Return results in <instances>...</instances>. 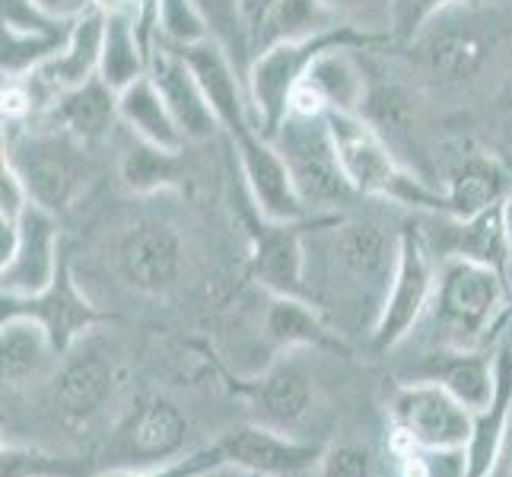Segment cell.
I'll list each match as a JSON object with an SVG mask.
<instances>
[{
	"label": "cell",
	"mask_w": 512,
	"mask_h": 477,
	"mask_svg": "<svg viewBox=\"0 0 512 477\" xmlns=\"http://www.w3.org/2000/svg\"><path fill=\"white\" fill-rule=\"evenodd\" d=\"M379 42H388V39L385 35H373V32L347 26V29H334L325 35H312V39H303V42L274 45L268 51H261V55H255L249 70H245V86H249L255 128L264 137H274L280 121L287 118L290 96L296 90V83L306 77L312 61L319 55H325L328 48H334V45L369 48V45H379Z\"/></svg>",
	"instance_id": "3"
},
{
	"label": "cell",
	"mask_w": 512,
	"mask_h": 477,
	"mask_svg": "<svg viewBox=\"0 0 512 477\" xmlns=\"http://www.w3.org/2000/svg\"><path fill=\"white\" fill-rule=\"evenodd\" d=\"M223 449L226 465H236L255 477H296L322 462L325 449L315 443L290 436L287 430L252 423L239 427L217 443Z\"/></svg>",
	"instance_id": "13"
},
{
	"label": "cell",
	"mask_w": 512,
	"mask_h": 477,
	"mask_svg": "<svg viewBox=\"0 0 512 477\" xmlns=\"http://www.w3.org/2000/svg\"><path fill=\"white\" fill-rule=\"evenodd\" d=\"M29 207H32V198H29L23 175L4 159V163H0V220H20Z\"/></svg>",
	"instance_id": "41"
},
{
	"label": "cell",
	"mask_w": 512,
	"mask_h": 477,
	"mask_svg": "<svg viewBox=\"0 0 512 477\" xmlns=\"http://www.w3.org/2000/svg\"><path fill=\"white\" fill-rule=\"evenodd\" d=\"M185 61L191 64L194 77L204 86V93L217 112L220 128L233 140L236 134L255 128L252 118V102H249V86H245V70L236 64V58L217 42L204 39L198 45L179 48Z\"/></svg>",
	"instance_id": "17"
},
{
	"label": "cell",
	"mask_w": 512,
	"mask_h": 477,
	"mask_svg": "<svg viewBox=\"0 0 512 477\" xmlns=\"http://www.w3.org/2000/svg\"><path fill=\"white\" fill-rule=\"evenodd\" d=\"M506 284H509V303H512V261L506 264Z\"/></svg>",
	"instance_id": "45"
},
{
	"label": "cell",
	"mask_w": 512,
	"mask_h": 477,
	"mask_svg": "<svg viewBox=\"0 0 512 477\" xmlns=\"http://www.w3.org/2000/svg\"><path fill=\"white\" fill-rule=\"evenodd\" d=\"M156 39L172 48H188L214 35L198 0H156Z\"/></svg>",
	"instance_id": "34"
},
{
	"label": "cell",
	"mask_w": 512,
	"mask_h": 477,
	"mask_svg": "<svg viewBox=\"0 0 512 477\" xmlns=\"http://www.w3.org/2000/svg\"><path fill=\"white\" fill-rule=\"evenodd\" d=\"M147 74L153 77L156 86H160L175 125H179L188 144H201V140H210L217 131H223L214 105H210V99L204 93V86L198 83V77H194L191 64L185 61L179 48L156 39L150 48Z\"/></svg>",
	"instance_id": "15"
},
{
	"label": "cell",
	"mask_w": 512,
	"mask_h": 477,
	"mask_svg": "<svg viewBox=\"0 0 512 477\" xmlns=\"http://www.w3.org/2000/svg\"><path fill=\"white\" fill-rule=\"evenodd\" d=\"M32 4L45 20L61 23V26H74L83 16L99 10V0H32Z\"/></svg>",
	"instance_id": "42"
},
{
	"label": "cell",
	"mask_w": 512,
	"mask_h": 477,
	"mask_svg": "<svg viewBox=\"0 0 512 477\" xmlns=\"http://www.w3.org/2000/svg\"><path fill=\"white\" fill-rule=\"evenodd\" d=\"M388 414L398 436L430 449H465L474 433V411L433 379L398 385Z\"/></svg>",
	"instance_id": "8"
},
{
	"label": "cell",
	"mask_w": 512,
	"mask_h": 477,
	"mask_svg": "<svg viewBox=\"0 0 512 477\" xmlns=\"http://www.w3.org/2000/svg\"><path fill=\"white\" fill-rule=\"evenodd\" d=\"M319 474L322 477H373V455L357 443L328 446L319 462Z\"/></svg>",
	"instance_id": "40"
},
{
	"label": "cell",
	"mask_w": 512,
	"mask_h": 477,
	"mask_svg": "<svg viewBox=\"0 0 512 477\" xmlns=\"http://www.w3.org/2000/svg\"><path fill=\"white\" fill-rule=\"evenodd\" d=\"M328 4L347 26H357L363 32L385 35V39H388L392 0H328ZM388 42H392V39H388Z\"/></svg>",
	"instance_id": "39"
},
{
	"label": "cell",
	"mask_w": 512,
	"mask_h": 477,
	"mask_svg": "<svg viewBox=\"0 0 512 477\" xmlns=\"http://www.w3.org/2000/svg\"><path fill=\"white\" fill-rule=\"evenodd\" d=\"M223 449L214 443L207 449H198V452H188L182 458H175V462H166V465H150V468H115V471H105L99 477H194L207 468H217L223 465Z\"/></svg>",
	"instance_id": "38"
},
{
	"label": "cell",
	"mask_w": 512,
	"mask_h": 477,
	"mask_svg": "<svg viewBox=\"0 0 512 477\" xmlns=\"http://www.w3.org/2000/svg\"><path fill=\"white\" fill-rule=\"evenodd\" d=\"M509 188L512 166L497 163L493 156H468L443 188V217L474 220L487 210H497L503 207Z\"/></svg>",
	"instance_id": "22"
},
{
	"label": "cell",
	"mask_w": 512,
	"mask_h": 477,
	"mask_svg": "<svg viewBox=\"0 0 512 477\" xmlns=\"http://www.w3.org/2000/svg\"><path fill=\"white\" fill-rule=\"evenodd\" d=\"M245 23H249L252 58L274 45L347 29L328 0H245Z\"/></svg>",
	"instance_id": "18"
},
{
	"label": "cell",
	"mask_w": 512,
	"mask_h": 477,
	"mask_svg": "<svg viewBox=\"0 0 512 477\" xmlns=\"http://www.w3.org/2000/svg\"><path fill=\"white\" fill-rule=\"evenodd\" d=\"M436 277L439 271L433 268V252H430L427 236H423L417 226H404L392 287H388L382 312L376 318L373 331H369V341H373L379 353L392 350L401 341L411 338V331L420 325V318L433 306Z\"/></svg>",
	"instance_id": "7"
},
{
	"label": "cell",
	"mask_w": 512,
	"mask_h": 477,
	"mask_svg": "<svg viewBox=\"0 0 512 477\" xmlns=\"http://www.w3.org/2000/svg\"><path fill=\"white\" fill-rule=\"evenodd\" d=\"M210 35L236 58L242 70L252 64V45H249V23H245V0H198Z\"/></svg>",
	"instance_id": "35"
},
{
	"label": "cell",
	"mask_w": 512,
	"mask_h": 477,
	"mask_svg": "<svg viewBox=\"0 0 512 477\" xmlns=\"http://www.w3.org/2000/svg\"><path fill=\"white\" fill-rule=\"evenodd\" d=\"M179 153L182 150H163L134 137V144L121 156V182L134 194H156L182 185L185 169Z\"/></svg>",
	"instance_id": "30"
},
{
	"label": "cell",
	"mask_w": 512,
	"mask_h": 477,
	"mask_svg": "<svg viewBox=\"0 0 512 477\" xmlns=\"http://www.w3.org/2000/svg\"><path fill=\"white\" fill-rule=\"evenodd\" d=\"M252 242V277L268 296H299L309 299V277H306V226L303 223H277L261 217L252 204V217L245 220Z\"/></svg>",
	"instance_id": "11"
},
{
	"label": "cell",
	"mask_w": 512,
	"mask_h": 477,
	"mask_svg": "<svg viewBox=\"0 0 512 477\" xmlns=\"http://www.w3.org/2000/svg\"><path fill=\"white\" fill-rule=\"evenodd\" d=\"M229 144L236 150L242 185L249 191V201L255 204L261 217L277 220V223L309 220V210L296 191L293 172L271 137H264L258 128H249L236 134Z\"/></svg>",
	"instance_id": "9"
},
{
	"label": "cell",
	"mask_w": 512,
	"mask_h": 477,
	"mask_svg": "<svg viewBox=\"0 0 512 477\" xmlns=\"http://www.w3.org/2000/svg\"><path fill=\"white\" fill-rule=\"evenodd\" d=\"M493 363H497V388H493V401L487 408L474 414V433L465 446V477H490L506 449V436L512 427V334L493 353Z\"/></svg>",
	"instance_id": "19"
},
{
	"label": "cell",
	"mask_w": 512,
	"mask_h": 477,
	"mask_svg": "<svg viewBox=\"0 0 512 477\" xmlns=\"http://www.w3.org/2000/svg\"><path fill=\"white\" fill-rule=\"evenodd\" d=\"M0 477H86V468L42 449L4 443V449H0Z\"/></svg>",
	"instance_id": "37"
},
{
	"label": "cell",
	"mask_w": 512,
	"mask_h": 477,
	"mask_svg": "<svg viewBox=\"0 0 512 477\" xmlns=\"http://www.w3.org/2000/svg\"><path fill=\"white\" fill-rule=\"evenodd\" d=\"M465 4H484V0H392V16H388V39L408 45L420 39L436 16H443Z\"/></svg>",
	"instance_id": "36"
},
{
	"label": "cell",
	"mask_w": 512,
	"mask_h": 477,
	"mask_svg": "<svg viewBox=\"0 0 512 477\" xmlns=\"http://www.w3.org/2000/svg\"><path fill=\"white\" fill-rule=\"evenodd\" d=\"M401 255V229L379 220L315 217L306 226V277L322 280L338 299L382 312Z\"/></svg>",
	"instance_id": "1"
},
{
	"label": "cell",
	"mask_w": 512,
	"mask_h": 477,
	"mask_svg": "<svg viewBox=\"0 0 512 477\" xmlns=\"http://www.w3.org/2000/svg\"><path fill=\"white\" fill-rule=\"evenodd\" d=\"M115 395V366L102 353L70 360L55 379V408L70 427H86Z\"/></svg>",
	"instance_id": "20"
},
{
	"label": "cell",
	"mask_w": 512,
	"mask_h": 477,
	"mask_svg": "<svg viewBox=\"0 0 512 477\" xmlns=\"http://www.w3.org/2000/svg\"><path fill=\"white\" fill-rule=\"evenodd\" d=\"M325 121L334 150H338L341 169L360 198L392 201L401 207H423L443 214V191L430 188L411 169H404L392 144L360 112H328Z\"/></svg>",
	"instance_id": "2"
},
{
	"label": "cell",
	"mask_w": 512,
	"mask_h": 477,
	"mask_svg": "<svg viewBox=\"0 0 512 477\" xmlns=\"http://www.w3.org/2000/svg\"><path fill=\"white\" fill-rule=\"evenodd\" d=\"M503 229H506V242H509V252H512V188L503 201Z\"/></svg>",
	"instance_id": "44"
},
{
	"label": "cell",
	"mask_w": 512,
	"mask_h": 477,
	"mask_svg": "<svg viewBox=\"0 0 512 477\" xmlns=\"http://www.w3.org/2000/svg\"><path fill=\"white\" fill-rule=\"evenodd\" d=\"M357 51H363V48L334 45L325 51V55L315 58L312 67L306 70V77L299 80V83H309L312 90L322 96L328 112H360L363 109L366 93H369V80H366L363 64L357 61Z\"/></svg>",
	"instance_id": "27"
},
{
	"label": "cell",
	"mask_w": 512,
	"mask_h": 477,
	"mask_svg": "<svg viewBox=\"0 0 512 477\" xmlns=\"http://www.w3.org/2000/svg\"><path fill=\"white\" fill-rule=\"evenodd\" d=\"M115 268L131 290L163 296L179 284L185 268L182 236L163 220H137L115 245Z\"/></svg>",
	"instance_id": "10"
},
{
	"label": "cell",
	"mask_w": 512,
	"mask_h": 477,
	"mask_svg": "<svg viewBox=\"0 0 512 477\" xmlns=\"http://www.w3.org/2000/svg\"><path fill=\"white\" fill-rule=\"evenodd\" d=\"M264 338L280 350L315 347V350H344L338 331H331L325 315L312 299L271 296L264 309Z\"/></svg>",
	"instance_id": "25"
},
{
	"label": "cell",
	"mask_w": 512,
	"mask_h": 477,
	"mask_svg": "<svg viewBox=\"0 0 512 477\" xmlns=\"http://www.w3.org/2000/svg\"><path fill=\"white\" fill-rule=\"evenodd\" d=\"M392 455L398 477H465L468 455L465 449H430L392 433Z\"/></svg>",
	"instance_id": "32"
},
{
	"label": "cell",
	"mask_w": 512,
	"mask_h": 477,
	"mask_svg": "<svg viewBox=\"0 0 512 477\" xmlns=\"http://www.w3.org/2000/svg\"><path fill=\"white\" fill-rule=\"evenodd\" d=\"M67 29H10L4 26V77H26L67 42Z\"/></svg>",
	"instance_id": "33"
},
{
	"label": "cell",
	"mask_w": 512,
	"mask_h": 477,
	"mask_svg": "<svg viewBox=\"0 0 512 477\" xmlns=\"http://www.w3.org/2000/svg\"><path fill=\"white\" fill-rule=\"evenodd\" d=\"M452 392L458 401L471 408L474 414H481L487 404L493 401V388H497V363L487 353L474 347H452L443 353H433L430 360V376Z\"/></svg>",
	"instance_id": "28"
},
{
	"label": "cell",
	"mask_w": 512,
	"mask_h": 477,
	"mask_svg": "<svg viewBox=\"0 0 512 477\" xmlns=\"http://www.w3.org/2000/svg\"><path fill=\"white\" fill-rule=\"evenodd\" d=\"M48 112L55 118V125L70 137H77L80 144H99L121 121L118 93L102 77L86 80L77 90L58 96V102Z\"/></svg>",
	"instance_id": "23"
},
{
	"label": "cell",
	"mask_w": 512,
	"mask_h": 477,
	"mask_svg": "<svg viewBox=\"0 0 512 477\" xmlns=\"http://www.w3.org/2000/svg\"><path fill=\"white\" fill-rule=\"evenodd\" d=\"M484 55H487V45L474 29H443L430 35V45H427L430 70L449 83H462L478 74Z\"/></svg>",
	"instance_id": "31"
},
{
	"label": "cell",
	"mask_w": 512,
	"mask_h": 477,
	"mask_svg": "<svg viewBox=\"0 0 512 477\" xmlns=\"http://www.w3.org/2000/svg\"><path fill=\"white\" fill-rule=\"evenodd\" d=\"M245 392H249V401L258 411V417L277 430H290L296 423H303L315 401L309 376L293 363L271 366L268 373L255 379Z\"/></svg>",
	"instance_id": "24"
},
{
	"label": "cell",
	"mask_w": 512,
	"mask_h": 477,
	"mask_svg": "<svg viewBox=\"0 0 512 477\" xmlns=\"http://www.w3.org/2000/svg\"><path fill=\"white\" fill-rule=\"evenodd\" d=\"M4 315H29L35 322H42L51 334V341H55V347L61 350V357L70 353V347H74L86 331L105 322V315L96 309L93 299L77 287V280L70 274L67 264H61L55 284L48 290L35 296H23V299L4 296Z\"/></svg>",
	"instance_id": "14"
},
{
	"label": "cell",
	"mask_w": 512,
	"mask_h": 477,
	"mask_svg": "<svg viewBox=\"0 0 512 477\" xmlns=\"http://www.w3.org/2000/svg\"><path fill=\"white\" fill-rule=\"evenodd\" d=\"M188 443V420L166 398H144L118 427L115 449L131 468L166 465L182 458Z\"/></svg>",
	"instance_id": "16"
},
{
	"label": "cell",
	"mask_w": 512,
	"mask_h": 477,
	"mask_svg": "<svg viewBox=\"0 0 512 477\" xmlns=\"http://www.w3.org/2000/svg\"><path fill=\"white\" fill-rule=\"evenodd\" d=\"M509 303L506 271L474 258H446L436 277L433 309L439 325L452 331V347H471L497 325Z\"/></svg>",
	"instance_id": "4"
},
{
	"label": "cell",
	"mask_w": 512,
	"mask_h": 477,
	"mask_svg": "<svg viewBox=\"0 0 512 477\" xmlns=\"http://www.w3.org/2000/svg\"><path fill=\"white\" fill-rule=\"evenodd\" d=\"M61 229L51 210L32 204L20 217L13 255L0 264V290L4 296L23 299L48 290L61 271Z\"/></svg>",
	"instance_id": "12"
},
{
	"label": "cell",
	"mask_w": 512,
	"mask_h": 477,
	"mask_svg": "<svg viewBox=\"0 0 512 477\" xmlns=\"http://www.w3.org/2000/svg\"><path fill=\"white\" fill-rule=\"evenodd\" d=\"M150 67V48L140 39L137 13L134 10H118L105 13V42H102V64L99 77L121 93L125 86L140 80Z\"/></svg>",
	"instance_id": "29"
},
{
	"label": "cell",
	"mask_w": 512,
	"mask_h": 477,
	"mask_svg": "<svg viewBox=\"0 0 512 477\" xmlns=\"http://www.w3.org/2000/svg\"><path fill=\"white\" fill-rule=\"evenodd\" d=\"M118 115H121V125L137 140H144V144L163 147V150H185L188 144L179 125H175L160 86L153 83L150 74H144L118 93Z\"/></svg>",
	"instance_id": "26"
},
{
	"label": "cell",
	"mask_w": 512,
	"mask_h": 477,
	"mask_svg": "<svg viewBox=\"0 0 512 477\" xmlns=\"http://www.w3.org/2000/svg\"><path fill=\"white\" fill-rule=\"evenodd\" d=\"M274 144L284 153L293 172L299 198H303L309 214H325V210L360 198L341 169L338 150L328 131L325 118H303L287 115L274 131Z\"/></svg>",
	"instance_id": "5"
},
{
	"label": "cell",
	"mask_w": 512,
	"mask_h": 477,
	"mask_svg": "<svg viewBox=\"0 0 512 477\" xmlns=\"http://www.w3.org/2000/svg\"><path fill=\"white\" fill-rule=\"evenodd\" d=\"M61 350L42 322L29 315H4L0 325V369L7 388H26L55 369Z\"/></svg>",
	"instance_id": "21"
},
{
	"label": "cell",
	"mask_w": 512,
	"mask_h": 477,
	"mask_svg": "<svg viewBox=\"0 0 512 477\" xmlns=\"http://www.w3.org/2000/svg\"><path fill=\"white\" fill-rule=\"evenodd\" d=\"M83 147L86 144H80L77 137L58 128L13 140L10 150L4 147V159L23 175L32 204L58 217L80 198V191L90 182V159L83 156Z\"/></svg>",
	"instance_id": "6"
},
{
	"label": "cell",
	"mask_w": 512,
	"mask_h": 477,
	"mask_svg": "<svg viewBox=\"0 0 512 477\" xmlns=\"http://www.w3.org/2000/svg\"><path fill=\"white\" fill-rule=\"evenodd\" d=\"M194 477H255V474H249V471H242V468H236V465H217V468H207V471H201V474H194Z\"/></svg>",
	"instance_id": "43"
}]
</instances>
